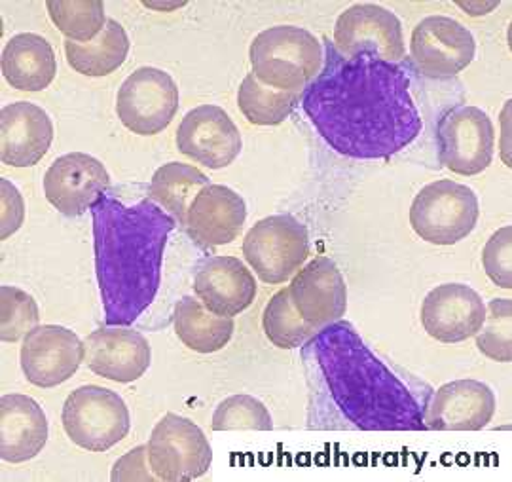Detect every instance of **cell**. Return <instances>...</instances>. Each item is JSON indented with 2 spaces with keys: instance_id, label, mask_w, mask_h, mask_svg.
<instances>
[{
  "instance_id": "1",
  "label": "cell",
  "mask_w": 512,
  "mask_h": 482,
  "mask_svg": "<svg viewBox=\"0 0 512 482\" xmlns=\"http://www.w3.org/2000/svg\"><path fill=\"white\" fill-rule=\"evenodd\" d=\"M302 107L330 149L355 160H384L412 145L423 128L410 78L376 57H344L329 44Z\"/></svg>"
},
{
  "instance_id": "2",
  "label": "cell",
  "mask_w": 512,
  "mask_h": 482,
  "mask_svg": "<svg viewBox=\"0 0 512 482\" xmlns=\"http://www.w3.org/2000/svg\"><path fill=\"white\" fill-rule=\"evenodd\" d=\"M95 274L105 323L128 327L154 302L175 219L152 200L126 205L105 194L92 207Z\"/></svg>"
},
{
  "instance_id": "3",
  "label": "cell",
  "mask_w": 512,
  "mask_h": 482,
  "mask_svg": "<svg viewBox=\"0 0 512 482\" xmlns=\"http://www.w3.org/2000/svg\"><path fill=\"white\" fill-rule=\"evenodd\" d=\"M310 346L332 401L353 426L363 431L425 429V407L349 323L321 329Z\"/></svg>"
},
{
  "instance_id": "4",
  "label": "cell",
  "mask_w": 512,
  "mask_h": 482,
  "mask_svg": "<svg viewBox=\"0 0 512 482\" xmlns=\"http://www.w3.org/2000/svg\"><path fill=\"white\" fill-rule=\"evenodd\" d=\"M253 75L279 92L300 93L323 69V46L308 29L275 25L256 35L249 48Z\"/></svg>"
},
{
  "instance_id": "5",
  "label": "cell",
  "mask_w": 512,
  "mask_h": 482,
  "mask_svg": "<svg viewBox=\"0 0 512 482\" xmlns=\"http://www.w3.org/2000/svg\"><path fill=\"white\" fill-rule=\"evenodd\" d=\"M480 217L475 190L450 179L423 186L410 207V226L421 240L454 245L465 240Z\"/></svg>"
},
{
  "instance_id": "6",
  "label": "cell",
  "mask_w": 512,
  "mask_h": 482,
  "mask_svg": "<svg viewBox=\"0 0 512 482\" xmlns=\"http://www.w3.org/2000/svg\"><path fill=\"white\" fill-rule=\"evenodd\" d=\"M61 422L74 445L90 452H107L128 437L131 427L126 401L101 386L74 390L63 405Z\"/></svg>"
},
{
  "instance_id": "7",
  "label": "cell",
  "mask_w": 512,
  "mask_h": 482,
  "mask_svg": "<svg viewBox=\"0 0 512 482\" xmlns=\"http://www.w3.org/2000/svg\"><path fill=\"white\" fill-rule=\"evenodd\" d=\"M243 257L260 281L281 285L294 278L310 257L308 228L293 215L266 217L247 232Z\"/></svg>"
},
{
  "instance_id": "8",
  "label": "cell",
  "mask_w": 512,
  "mask_h": 482,
  "mask_svg": "<svg viewBox=\"0 0 512 482\" xmlns=\"http://www.w3.org/2000/svg\"><path fill=\"white\" fill-rule=\"evenodd\" d=\"M147 452L148 464L158 481L200 479L213 462V448L202 429L173 412L165 414L152 429Z\"/></svg>"
},
{
  "instance_id": "9",
  "label": "cell",
  "mask_w": 512,
  "mask_h": 482,
  "mask_svg": "<svg viewBox=\"0 0 512 482\" xmlns=\"http://www.w3.org/2000/svg\"><path fill=\"white\" fill-rule=\"evenodd\" d=\"M179 111V88L169 73L156 67L133 71L116 95V114L135 135H158Z\"/></svg>"
},
{
  "instance_id": "10",
  "label": "cell",
  "mask_w": 512,
  "mask_h": 482,
  "mask_svg": "<svg viewBox=\"0 0 512 482\" xmlns=\"http://www.w3.org/2000/svg\"><path fill=\"white\" fill-rule=\"evenodd\" d=\"M334 48L344 57L370 56L397 65L406 54L403 25L380 4H353L336 19Z\"/></svg>"
},
{
  "instance_id": "11",
  "label": "cell",
  "mask_w": 512,
  "mask_h": 482,
  "mask_svg": "<svg viewBox=\"0 0 512 482\" xmlns=\"http://www.w3.org/2000/svg\"><path fill=\"white\" fill-rule=\"evenodd\" d=\"M437 143L444 167L461 177H475L494 160V124L482 109L461 105L440 118Z\"/></svg>"
},
{
  "instance_id": "12",
  "label": "cell",
  "mask_w": 512,
  "mask_h": 482,
  "mask_svg": "<svg viewBox=\"0 0 512 482\" xmlns=\"http://www.w3.org/2000/svg\"><path fill=\"white\" fill-rule=\"evenodd\" d=\"M473 33L446 16H427L414 27L410 57L421 75L448 80L463 73L475 59Z\"/></svg>"
},
{
  "instance_id": "13",
  "label": "cell",
  "mask_w": 512,
  "mask_h": 482,
  "mask_svg": "<svg viewBox=\"0 0 512 482\" xmlns=\"http://www.w3.org/2000/svg\"><path fill=\"white\" fill-rule=\"evenodd\" d=\"M84 342L61 325H38L23 338L21 371L37 388H55L71 380L84 361Z\"/></svg>"
},
{
  "instance_id": "14",
  "label": "cell",
  "mask_w": 512,
  "mask_h": 482,
  "mask_svg": "<svg viewBox=\"0 0 512 482\" xmlns=\"http://www.w3.org/2000/svg\"><path fill=\"white\" fill-rule=\"evenodd\" d=\"M44 196L65 217H80L109 190L105 166L84 152L59 156L44 175Z\"/></svg>"
},
{
  "instance_id": "15",
  "label": "cell",
  "mask_w": 512,
  "mask_h": 482,
  "mask_svg": "<svg viewBox=\"0 0 512 482\" xmlns=\"http://www.w3.org/2000/svg\"><path fill=\"white\" fill-rule=\"evenodd\" d=\"M289 295L296 312L315 333L342 321L348 310V285L329 257H317L302 266L289 285Z\"/></svg>"
},
{
  "instance_id": "16",
  "label": "cell",
  "mask_w": 512,
  "mask_h": 482,
  "mask_svg": "<svg viewBox=\"0 0 512 482\" xmlns=\"http://www.w3.org/2000/svg\"><path fill=\"white\" fill-rule=\"evenodd\" d=\"M175 141L181 154L209 169L230 166L243 149L238 126L217 105H200L186 112Z\"/></svg>"
},
{
  "instance_id": "17",
  "label": "cell",
  "mask_w": 512,
  "mask_h": 482,
  "mask_svg": "<svg viewBox=\"0 0 512 482\" xmlns=\"http://www.w3.org/2000/svg\"><path fill=\"white\" fill-rule=\"evenodd\" d=\"M420 317L431 338L442 344H458L480 331L486 319V306L473 287L444 283L423 298Z\"/></svg>"
},
{
  "instance_id": "18",
  "label": "cell",
  "mask_w": 512,
  "mask_h": 482,
  "mask_svg": "<svg viewBox=\"0 0 512 482\" xmlns=\"http://www.w3.org/2000/svg\"><path fill=\"white\" fill-rule=\"evenodd\" d=\"M495 395L478 380H454L433 393L425 405V429L433 431H480L492 422Z\"/></svg>"
},
{
  "instance_id": "19",
  "label": "cell",
  "mask_w": 512,
  "mask_h": 482,
  "mask_svg": "<svg viewBox=\"0 0 512 482\" xmlns=\"http://www.w3.org/2000/svg\"><path fill=\"white\" fill-rule=\"evenodd\" d=\"M84 361L90 371L118 384H131L150 369L147 338L126 327H103L84 340Z\"/></svg>"
},
{
  "instance_id": "20",
  "label": "cell",
  "mask_w": 512,
  "mask_h": 482,
  "mask_svg": "<svg viewBox=\"0 0 512 482\" xmlns=\"http://www.w3.org/2000/svg\"><path fill=\"white\" fill-rule=\"evenodd\" d=\"M54 124L48 112L29 101H18L0 111V160L12 167H33L48 154Z\"/></svg>"
},
{
  "instance_id": "21",
  "label": "cell",
  "mask_w": 512,
  "mask_h": 482,
  "mask_svg": "<svg viewBox=\"0 0 512 482\" xmlns=\"http://www.w3.org/2000/svg\"><path fill=\"white\" fill-rule=\"evenodd\" d=\"M194 291L209 312L236 317L255 302L256 279L236 257H211L198 266Z\"/></svg>"
},
{
  "instance_id": "22",
  "label": "cell",
  "mask_w": 512,
  "mask_h": 482,
  "mask_svg": "<svg viewBox=\"0 0 512 482\" xmlns=\"http://www.w3.org/2000/svg\"><path fill=\"white\" fill-rule=\"evenodd\" d=\"M245 221L247 205L238 192L228 186L207 185L190 204L186 228L198 245L220 247L238 238Z\"/></svg>"
},
{
  "instance_id": "23",
  "label": "cell",
  "mask_w": 512,
  "mask_h": 482,
  "mask_svg": "<svg viewBox=\"0 0 512 482\" xmlns=\"http://www.w3.org/2000/svg\"><path fill=\"white\" fill-rule=\"evenodd\" d=\"M48 443V420L29 395L10 393L0 399V458L23 464L37 458Z\"/></svg>"
},
{
  "instance_id": "24",
  "label": "cell",
  "mask_w": 512,
  "mask_h": 482,
  "mask_svg": "<svg viewBox=\"0 0 512 482\" xmlns=\"http://www.w3.org/2000/svg\"><path fill=\"white\" fill-rule=\"evenodd\" d=\"M2 75L19 92L46 90L57 75L54 48L40 35L19 33L4 46Z\"/></svg>"
},
{
  "instance_id": "25",
  "label": "cell",
  "mask_w": 512,
  "mask_h": 482,
  "mask_svg": "<svg viewBox=\"0 0 512 482\" xmlns=\"http://www.w3.org/2000/svg\"><path fill=\"white\" fill-rule=\"evenodd\" d=\"M175 334L192 352L217 353L234 336V319L209 312L198 297H183L173 312Z\"/></svg>"
},
{
  "instance_id": "26",
  "label": "cell",
  "mask_w": 512,
  "mask_h": 482,
  "mask_svg": "<svg viewBox=\"0 0 512 482\" xmlns=\"http://www.w3.org/2000/svg\"><path fill=\"white\" fill-rule=\"evenodd\" d=\"M128 54V33L116 19H109L101 35L88 44L65 40V56L71 69L90 78L112 75L126 63Z\"/></svg>"
},
{
  "instance_id": "27",
  "label": "cell",
  "mask_w": 512,
  "mask_h": 482,
  "mask_svg": "<svg viewBox=\"0 0 512 482\" xmlns=\"http://www.w3.org/2000/svg\"><path fill=\"white\" fill-rule=\"evenodd\" d=\"M207 185L211 183L198 167L169 162L156 169L148 194L154 204L171 213L179 223L186 224V215L192 200Z\"/></svg>"
},
{
  "instance_id": "28",
  "label": "cell",
  "mask_w": 512,
  "mask_h": 482,
  "mask_svg": "<svg viewBox=\"0 0 512 482\" xmlns=\"http://www.w3.org/2000/svg\"><path fill=\"white\" fill-rule=\"evenodd\" d=\"M302 95L294 92H279L264 86L256 80L253 73L243 78L238 90V107L241 114L253 126H279L283 124L298 103Z\"/></svg>"
},
{
  "instance_id": "29",
  "label": "cell",
  "mask_w": 512,
  "mask_h": 482,
  "mask_svg": "<svg viewBox=\"0 0 512 482\" xmlns=\"http://www.w3.org/2000/svg\"><path fill=\"white\" fill-rule=\"evenodd\" d=\"M46 10L67 40L78 44L95 40L109 21L101 0H48Z\"/></svg>"
},
{
  "instance_id": "30",
  "label": "cell",
  "mask_w": 512,
  "mask_h": 482,
  "mask_svg": "<svg viewBox=\"0 0 512 482\" xmlns=\"http://www.w3.org/2000/svg\"><path fill=\"white\" fill-rule=\"evenodd\" d=\"M262 329L266 338L281 350L302 348L317 334L296 312L289 289H281L270 298L262 314Z\"/></svg>"
},
{
  "instance_id": "31",
  "label": "cell",
  "mask_w": 512,
  "mask_h": 482,
  "mask_svg": "<svg viewBox=\"0 0 512 482\" xmlns=\"http://www.w3.org/2000/svg\"><path fill=\"white\" fill-rule=\"evenodd\" d=\"M476 348L497 363L512 359V302L511 298H494L486 306V319L476 333Z\"/></svg>"
},
{
  "instance_id": "32",
  "label": "cell",
  "mask_w": 512,
  "mask_h": 482,
  "mask_svg": "<svg viewBox=\"0 0 512 482\" xmlns=\"http://www.w3.org/2000/svg\"><path fill=\"white\" fill-rule=\"evenodd\" d=\"M40 314L35 298L19 287H0V338L2 342H18L37 329Z\"/></svg>"
},
{
  "instance_id": "33",
  "label": "cell",
  "mask_w": 512,
  "mask_h": 482,
  "mask_svg": "<svg viewBox=\"0 0 512 482\" xmlns=\"http://www.w3.org/2000/svg\"><path fill=\"white\" fill-rule=\"evenodd\" d=\"M211 427L213 431H272L274 422L262 401L253 395L239 393L220 403L213 414Z\"/></svg>"
},
{
  "instance_id": "34",
  "label": "cell",
  "mask_w": 512,
  "mask_h": 482,
  "mask_svg": "<svg viewBox=\"0 0 512 482\" xmlns=\"http://www.w3.org/2000/svg\"><path fill=\"white\" fill-rule=\"evenodd\" d=\"M482 266L486 276L494 281L499 289L512 287V228L503 226L492 234L484 245Z\"/></svg>"
},
{
  "instance_id": "35",
  "label": "cell",
  "mask_w": 512,
  "mask_h": 482,
  "mask_svg": "<svg viewBox=\"0 0 512 482\" xmlns=\"http://www.w3.org/2000/svg\"><path fill=\"white\" fill-rule=\"evenodd\" d=\"M25 221V202L18 188L8 179L0 181V238L14 236Z\"/></svg>"
},
{
  "instance_id": "36",
  "label": "cell",
  "mask_w": 512,
  "mask_h": 482,
  "mask_svg": "<svg viewBox=\"0 0 512 482\" xmlns=\"http://www.w3.org/2000/svg\"><path fill=\"white\" fill-rule=\"evenodd\" d=\"M112 482L122 481H158L148 464L147 445L137 446L129 450L126 456H122L112 467Z\"/></svg>"
},
{
  "instance_id": "37",
  "label": "cell",
  "mask_w": 512,
  "mask_h": 482,
  "mask_svg": "<svg viewBox=\"0 0 512 482\" xmlns=\"http://www.w3.org/2000/svg\"><path fill=\"white\" fill-rule=\"evenodd\" d=\"M463 10H467V14H475V10H480L478 12V16H486L490 10H494L495 6H497V2H494V4H459Z\"/></svg>"
}]
</instances>
